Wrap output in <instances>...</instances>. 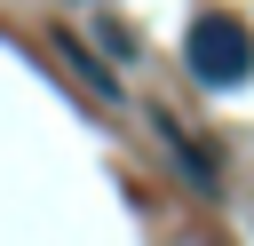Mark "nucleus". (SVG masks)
<instances>
[{
	"mask_svg": "<svg viewBox=\"0 0 254 246\" xmlns=\"http://www.w3.org/2000/svg\"><path fill=\"white\" fill-rule=\"evenodd\" d=\"M183 71L198 87H246L254 79V24L230 8H198L183 32Z\"/></svg>",
	"mask_w": 254,
	"mask_h": 246,
	"instance_id": "nucleus-1",
	"label": "nucleus"
},
{
	"mask_svg": "<svg viewBox=\"0 0 254 246\" xmlns=\"http://www.w3.org/2000/svg\"><path fill=\"white\" fill-rule=\"evenodd\" d=\"M56 56L71 63V79H79V87H95L103 103H119V71H111L103 56H87V40H79V32H64V24H56Z\"/></svg>",
	"mask_w": 254,
	"mask_h": 246,
	"instance_id": "nucleus-3",
	"label": "nucleus"
},
{
	"mask_svg": "<svg viewBox=\"0 0 254 246\" xmlns=\"http://www.w3.org/2000/svg\"><path fill=\"white\" fill-rule=\"evenodd\" d=\"M151 119H159V143L175 151V167H183V175H190V183L214 198V190H222V167H214V151H206V143H198V135H190L175 111H151Z\"/></svg>",
	"mask_w": 254,
	"mask_h": 246,
	"instance_id": "nucleus-2",
	"label": "nucleus"
},
{
	"mask_svg": "<svg viewBox=\"0 0 254 246\" xmlns=\"http://www.w3.org/2000/svg\"><path fill=\"white\" fill-rule=\"evenodd\" d=\"M95 32H103V40L119 48V56H135V32H127V24H111V16H95Z\"/></svg>",
	"mask_w": 254,
	"mask_h": 246,
	"instance_id": "nucleus-4",
	"label": "nucleus"
}]
</instances>
